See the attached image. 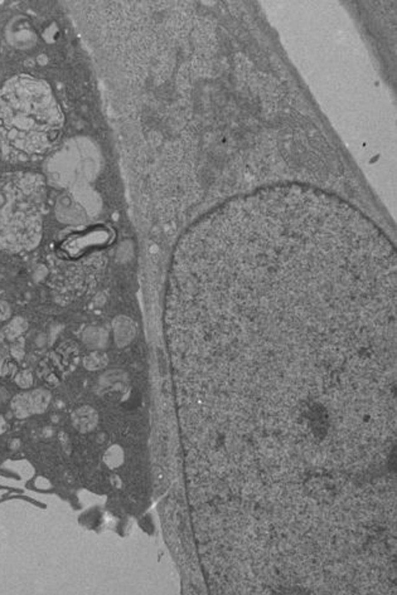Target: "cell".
<instances>
[{
  "label": "cell",
  "mask_w": 397,
  "mask_h": 595,
  "mask_svg": "<svg viewBox=\"0 0 397 595\" xmlns=\"http://www.w3.org/2000/svg\"><path fill=\"white\" fill-rule=\"evenodd\" d=\"M165 321L192 481L391 455L396 253L348 203L285 185L208 213L177 245Z\"/></svg>",
  "instance_id": "6da1fadb"
},
{
  "label": "cell",
  "mask_w": 397,
  "mask_h": 595,
  "mask_svg": "<svg viewBox=\"0 0 397 595\" xmlns=\"http://www.w3.org/2000/svg\"><path fill=\"white\" fill-rule=\"evenodd\" d=\"M63 114L44 81L18 76L0 89V155L28 160L53 148Z\"/></svg>",
  "instance_id": "7a4b0ae2"
}]
</instances>
